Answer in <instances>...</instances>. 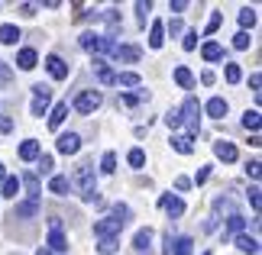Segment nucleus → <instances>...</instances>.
I'll list each match as a JSON object with an SVG mask.
<instances>
[{"instance_id": "obj_1", "label": "nucleus", "mask_w": 262, "mask_h": 255, "mask_svg": "<svg viewBox=\"0 0 262 255\" xmlns=\"http://www.w3.org/2000/svg\"><path fill=\"white\" fill-rule=\"evenodd\" d=\"M75 184H78V191H81V200H84V203L100 200L97 181H94V168H91V165H78V171H75Z\"/></svg>"}, {"instance_id": "obj_2", "label": "nucleus", "mask_w": 262, "mask_h": 255, "mask_svg": "<svg viewBox=\"0 0 262 255\" xmlns=\"http://www.w3.org/2000/svg\"><path fill=\"white\" fill-rule=\"evenodd\" d=\"M181 123H188L185 136H191V139L198 136V129H201V104H198V97L185 100V107H181Z\"/></svg>"}, {"instance_id": "obj_3", "label": "nucleus", "mask_w": 262, "mask_h": 255, "mask_svg": "<svg viewBox=\"0 0 262 255\" xmlns=\"http://www.w3.org/2000/svg\"><path fill=\"white\" fill-rule=\"evenodd\" d=\"M81 49H84V52H110V55H114V39H107V36H97V33H84L81 36Z\"/></svg>"}, {"instance_id": "obj_4", "label": "nucleus", "mask_w": 262, "mask_h": 255, "mask_svg": "<svg viewBox=\"0 0 262 255\" xmlns=\"http://www.w3.org/2000/svg\"><path fill=\"white\" fill-rule=\"evenodd\" d=\"M100 104H104V97H100L97 90H81V94H78V100H75V110L88 117V113H94Z\"/></svg>"}, {"instance_id": "obj_5", "label": "nucleus", "mask_w": 262, "mask_h": 255, "mask_svg": "<svg viewBox=\"0 0 262 255\" xmlns=\"http://www.w3.org/2000/svg\"><path fill=\"white\" fill-rule=\"evenodd\" d=\"M120 229H123V223H117L114 217H104L94 223V236L97 239H120Z\"/></svg>"}, {"instance_id": "obj_6", "label": "nucleus", "mask_w": 262, "mask_h": 255, "mask_svg": "<svg viewBox=\"0 0 262 255\" xmlns=\"http://www.w3.org/2000/svg\"><path fill=\"white\" fill-rule=\"evenodd\" d=\"M55 149L62 152V155H78V149H81V136L78 132H62L55 142Z\"/></svg>"}, {"instance_id": "obj_7", "label": "nucleus", "mask_w": 262, "mask_h": 255, "mask_svg": "<svg viewBox=\"0 0 262 255\" xmlns=\"http://www.w3.org/2000/svg\"><path fill=\"white\" fill-rule=\"evenodd\" d=\"M159 207H162L165 213H168V217H181V213H185V200H181V197H175V194H165V197L162 200H159Z\"/></svg>"}, {"instance_id": "obj_8", "label": "nucleus", "mask_w": 262, "mask_h": 255, "mask_svg": "<svg viewBox=\"0 0 262 255\" xmlns=\"http://www.w3.org/2000/svg\"><path fill=\"white\" fill-rule=\"evenodd\" d=\"M114 58H117V62H129V65H133V62L143 58V49H139V45H117Z\"/></svg>"}, {"instance_id": "obj_9", "label": "nucleus", "mask_w": 262, "mask_h": 255, "mask_svg": "<svg viewBox=\"0 0 262 255\" xmlns=\"http://www.w3.org/2000/svg\"><path fill=\"white\" fill-rule=\"evenodd\" d=\"M46 71H49L55 81H65V78H68V65H65L58 55H49V58H46Z\"/></svg>"}, {"instance_id": "obj_10", "label": "nucleus", "mask_w": 262, "mask_h": 255, "mask_svg": "<svg viewBox=\"0 0 262 255\" xmlns=\"http://www.w3.org/2000/svg\"><path fill=\"white\" fill-rule=\"evenodd\" d=\"M233 242H236V249L243 252V255H259V239L249 236V233H239Z\"/></svg>"}, {"instance_id": "obj_11", "label": "nucleus", "mask_w": 262, "mask_h": 255, "mask_svg": "<svg viewBox=\"0 0 262 255\" xmlns=\"http://www.w3.org/2000/svg\"><path fill=\"white\" fill-rule=\"evenodd\" d=\"M36 65H39L36 49H19V55H16V68H19V71H33Z\"/></svg>"}, {"instance_id": "obj_12", "label": "nucleus", "mask_w": 262, "mask_h": 255, "mask_svg": "<svg viewBox=\"0 0 262 255\" xmlns=\"http://www.w3.org/2000/svg\"><path fill=\"white\" fill-rule=\"evenodd\" d=\"M214 155L220 161H236V146H233V142H227V139H217L214 142Z\"/></svg>"}, {"instance_id": "obj_13", "label": "nucleus", "mask_w": 262, "mask_h": 255, "mask_svg": "<svg viewBox=\"0 0 262 255\" xmlns=\"http://www.w3.org/2000/svg\"><path fill=\"white\" fill-rule=\"evenodd\" d=\"M94 68H97V81H100V84H117V71L107 68L104 58H94Z\"/></svg>"}, {"instance_id": "obj_14", "label": "nucleus", "mask_w": 262, "mask_h": 255, "mask_svg": "<svg viewBox=\"0 0 262 255\" xmlns=\"http://www.w3.org/2000/svg\"><path fill=\"white\" fill-rule=\"evenodd\" d=\"M165 45V23H156L149 26V49H162Z\"/></svg>"}, {"instance_id": "obj_15", "label": "nucleus", "mask_w": 262, "mask_h": 255, "mask_svg": "<svg viewBox=\"0 0 262 255\" xmlns=\"http://www.w3.org/2000/svg\"><path fill=\"white\" fill-rule=\"evenodd\" d=\"M49 97H52V90H42V94H36V97H33V104H29V113H33V117H46V110H49Z\"/></svg>"}, {"instance_id": "obj_16", "label": "nucleus", "mask_w": 262, "mask_h": 255, "mask_svg": "<svg viewBox=\"0 0 262 255\" xmlns=\"http://www.w3.org/2000/svg\"><path fill=\"white\" fill-rule=\"evenodd\" d=\"M204 110H207V117H214V120H224L230 107H227V100H224V97H210Z\"/></svg>"}, {"instance_id": "obj_17", "label": "nucleus", "mask_w": 262, "mask_h": 255, "mask_svg": "<svg viewBox=\"0 0 262 255\" xmlns=\"http://www.w3.org/2000/svg\"><path fill=\"white\" fill-rule=\"evenodd\" d=\"M23 217H39V200H23L13 207V220H23Z\"/></svg>"}, {"instance_id": "obj_18", "label": "nucleus", "mask_w": 262, "mask_h": 255, "mask_svg": "<svg viewBox=\"0 0 262 255\" xmlns=\"http://www.w3.org/2000/svg\"><path fill=\"white\" fill-rule=\"evenodd\" d=\"M19 36H23V33H19V26H13V23H4V26H0V42H4V45H16Z\"/></svg>"}, {"instance_id": "obj_19", "label": "nucleus", "mask_w": 262, "mask_h": 255, "mask_svg": "<svg viewBox=\"0 0 262 255\" xmlns=\"http://www.w3.org/2000/svg\"><path fill=\"white\" fill-rule=\"evenodd\" d=\"M49 191L58 194V197H65V194L72 191V181H68L65 175H52V178H49Z\"/></svg>"}, {"instance_id": "obj_20", "label": "nucleus", "mask_w": 262, "mask_h": 255, "mask_svg": "<svg viewBox=\"0 0 262 255\" xmlns=\"http://www.w3.org/2000/svg\"><path fill=\"white\" fill-rule=\"evenodd\" d=\"M149 246H152V229H136V236H133V249L136 252H149Z\"/></svg>"}, {"instance_id": "obj_21", "label": "nucleus", "mask_w": 262, "mask_h": 255, "mask_svg": "<svg viewBox=\"0 0 262 255\" xmlns=\"http://www.w3.org/2000/svg\"><path fill=\"white\" fill-rule=\"evenodd\" d=\"M65 117H68V104L62 100V104H55L52 113H49V129H58V126L65 123Z\"/></svg>"}, {"instance_id": "obj_22", "label": "nucleus", "mask_w": 262, "mask_h": 255, "mask_svg": "<svg viewBox=\"0 0 262 255\" xmlns=\"http://www.w3.org/2000/svg\"><path fill=\"white\" fill-rule=\"evenodd\" d=\"M39 155H42V149H39L36 139H26L23 146H19V158H23V161H33V158H39Z\"/></svg>"}, {"instance_id": "obj_23", "label": "nucleus", "mask_w": 262, "mask_h": 255, "mask_svg": "<svg viewBox=\"0 0 262 255\" xmlns=\"http://www.w3.org/2000/svg\"><path fill=\"white\" fill-rule=\"evenodd\" d=\"M49 252H68V239L62 236V229H52L49 233Z\"/></svg>"}, {"instance_id": "obj_24", "label": "nucleus", "mask_w": 262, "mask_h": 255, "mask_svg": "<svg viewBox=\"0 0 262 255\" xmlns=\"http://www.w3.org/2000/svg\"><path fill=\"white\" fill-rule=\"evenodd\" d=\"M201 55H204V62H217V58H224V45L220 42H204L201 45Z\"/></svg>"}, {"instance_id": "obj_25", "label": "nucleus", "mask_w": 262, "mask_h": 255, "mask_svg": "<svg viewBox=\"0 0 262 255\" xmlns=\"http://www.w3.org/2000/svg\"><path fill=\"white\" fill-rule=\"evenodd\" d=\"M19 184H26V191H29V200H39V194H42V188H39V178L33 175V171L19 178Z\"/></svg>"}, {"instance_id": "obj_26", "label": "nucleus", "mask_w": 262, "mask_h": 255, "mask_svg": "<svg viewBox=\"0 0 262 255\" xmlns=\"http://www.w3.org/2000/svg\"><path fill=\"white\" fill-rule=\"evenodd\" d=\"M172 149L181 152V155H191V152H194V139L191 136H172Z\"/></svg>"}, {"instance_id": "obj_27", "label": "nucleus", "mask_w": 262, "mask_h": 255, "mask_svg": "<svg viewBox=\"0 0 262 255\" xmlns=\"http://www.w3.org/2000/svg\"><path fill=\"white\" fill-rule=\"evenodd\" d=\"M191 246H194L191 236H178V239H172V252L168 255H191Z\"/></svg>"}, {"instance_id": "obj_28", "label": "nucleus", "mask_w": 262, "mask_h": 255, "mask_svg": "<svg viewBox=\"0 0 262 255\" xmlns=\"http://www.w3.org/2000/svg\"><path fill=\"white\" fill-rule=\"evenodd\" d=\"M227 233H233V236L246 233V220L239 217V213H230V217H227Z\"/></svg>"}, {"instance_id": "obj_29", "label": "nucleus", "mask_w": 262, "mask_h": 255, "mask_svg": "<svg viewBox=\"0 0 262 255\" xmlns=\"http://www.w3.org/2000/svg\"><path fill=\"white\" fill-rule=\"evenodd\" d=\"M104 19H107V39H114L120 33V13H117V10H107Z\"/></svg>"}, {"instance_id": "obj_30", "label": "nucleus", "mask_w": 262, "mask_h": 255, "mask_svg": "<svg viewBox=\"0 0 262 255\" xmlns=\"http://www.w3.org/2000/svg\"><path fill=\"white\" fill-rule=\"evenodd\" d=\"M0 194H4V197H16V194H19V178L7 175V178H4V184H0Z\"/></svg>"}, {"instance_id": "obj_31", "label": "nucleus", "mask_w": 262, "mask_h": 255, "mask_svg": "<svg viewBox=\"0 0 262 255\" xmlns=\"http://www.w3.org/2000/svg\"><path fill=\"white\" fill-rule=\"evenodd\" d=\"M239 26H243V33L256 26V10L253 7H243V10H239Z\"/></svg>"}, {"instance_id": "obj_32", "label": "nucleus", "mask_w": 262, "mask_h": 255, "mask_svg": "<svg viewBox=\"0 0 262 255\" xmlns=\"http://www.w3.org/2000/svg\"><path fill=\"white\" fill-rule=\"evenodd\" d=\"M149 13H152V4H149V0H136V19H139V26H146Z\"/></svg>"}, {"instance_id": "obj_33", "label": "nucleus", "mask_w": 262, "mask_h": 255, "mask_svg": "<svg viewBox=\"0 0 262 255\" xmlns=\"http://www.w3.org/2000/svg\"><path fill=\"white\" fill-rule=\"evenodd\" d=\"M175 84L178 87H191L194 84V75H191L188 68H175Z\"/></svg>"}, {"instance_id": "obj_34", "label": "nucleus", "mask_w": 262, "mask_h": 255, "mask_svg": "<svg viewBox=\"0 0 262 255\" xmlns=\"http://www.w3.org/2000/svg\"><path fill=\"white\" fill-rule=\"evenodd\" d=\"M117 84L120 87H139V75L136 71H123V75H117Z\"/></svg>"}, {"instance_id": "obj_35", "label": "nucleus", "mask_w": 262, "mask_h": 255, "mask_svg": "<svg viewBox=\"0 0 262 255\" xmlns=\"http://www.w3.org/2000/svg\"><path fill=\"white\" fill-rule=\"evenodd\" d=\"M52 168H55L52 155H39V168L33 171V175H36V178H39V175H52Z\"/></svg>"}, {"instance_id": "obj_36", "label": "nucleus", "mask_w": 262, "mask_h": 255, "mask_svg": "<svg viewBox=\"0 0 262 255\" xmlns=\"http://www.w3.org/2000/svg\"><path fill=\"white\" fill-rule=\"evenodd\" d=\"M120 249V239H97V252L100 255H114Z\"/></svg>"}, {"instance_id": "obj_37", "label": "nucleus", "mask_w": 262, "mask_h": 255, "mask_svg": "<svg viewBox=\"0 0 262 255\" xmlns=\"http://www.w3.org/2000/svg\"><path fill=\"white\" fill-rule=\"evenodd\" d=\"M100 171H104V175H114L117 171V152H107V155L100 158Z\"/></svg>"}, {"instance_id": "obj_38", "label": "nucleus", "mask_w": 262, "mask_h": 255, "mask_svg": "<svg viewBox=\"0 0 262 255\" xmlns=\"http://www.w3.org/2000/svg\"><path fill=\"white\" fill-rule=\"evenodd\" d=\"M126 161H129L133 168H143V165H146V152H143V149H129Z\"/></svg>"}, {"instance_id": "obj_39", "label": "nucleus", "mask_w": 262, "mask_h": 255, "mask_svg": "<svg viewBox=\"0 0 262 255\" xmlns=\"http://www.w3.org/2000/svg\"><path fill=\"white\" fill-rule=\"evenodd\" d=\"M243 126L259 132V110H246V113H243Z\"/></svg>"}, {"instance_id": "obj_40", "label": "nucleus", "mask_w": 262, "mask_h": 255, "mask_svg": "<svg viewBox=\"0 0 262 255\" xmlns=\"http://www.w3.org/2000/svg\"><path fill=\"white\" fill-rule=\"evenodd\" d=\"M110 217L126 226V220H129V207H126V203H114V213H110Z\"/></svg>"}, {"instance_id": "obj_41", "label": "nucleus", "mask_w": 262, "mask_h": 255, "mask_svg": "<svg viewBox=\"0 0 262 255\" xmlns=\"http://www.w3.org/2000/svg\"><path fill=\"white\" fill-rule=\"evenodd\" d=\"M181 49H185V52H194V49H198V29H188V33H185Z\"/></svg>"}, {"instance_id": "obj_42", "label": "nucleus", "mask_w": 262, "mask_h": 255, "mask_svg": "<svg viewBox=\"0 0 262 255\" xmlns=\"http://www.w3.org/2000/svg\"><path fill=\"white\" fill-rule=\"evenodd\" d=\"M224 75H227V81H230V84H236V81L243 78V71H239V65H236V62H230V65H227V71H224Z\"/></svg>"}, {"instance_id": "obj_43", "label": "nucleus", "mask_w": 262, "mask_h": 255, "mask_svg": "<svg viewBox=\"0 0 262 255\" xmlns=\"http://www.w3.org/2000/svg\"><path fill=\"white\" fill-rule=\"evenodd\" d=\"M165 123H168V129H178L181 126V110H168V113H165Z\"/></svg>"}, {"instance_id": "obj_44", "label": "nucleus", "mask_w": 262, "mask_h": 255, "mask_svg": "<svg viewBox=\"0 0 262 255\" xmlns=\"http://www.w3.org/2000/svg\"><path fill=\"white\" fill-rule=\"evenodd\" d=\"M249 42H253V39H249V33H236V36H233V49H239V52H243V49H249Z\"/></svg>"}, {"instance_id": "obj_45", "label": "nucleus", "mask_w": 262, "mask_h": 255, "mask_svg": "<svg viewBox=\"0 0 262 255\" xmlns=\"http://www.w3.org/2000/svg\"><path fill=\"white\" fill-rule=\"evenodd\" d=\"M207 178H210V165H201V168H198V175H194V181H191V184H204Z\"/></svg>"}, {"instance_id": "obj_46", "label": "nucleus", "mask_w": 262, "mask_h": 255, "mask_svg": "<svg viewBox=\"0 0 262 255\" xmlns=\"http://www.w3.org/2000/svg\"><path fill=\"white\" fill-rule=\"evenodd\" d=\"M220 19H224V16H220V13H214V16L207 19V29H204L207 36H210V33H217V29H220Z\"/></svg>"}, {"instance_id": "obj_47", "label": "nucleus", "mask_w": 262, "mask_h": 255, "mask_svg": "<svg viewBox=\"0 0 262 255\" xmlns=\"http://www.w3.org/2000/svg\"><path fill=\"white\" fill-rule=\"evenodd\" d=\"M249 203H253V210L259 213V203H262V197H259V188H256V184L249 188Z\"/></svg>"}, {"instance_id": "obj_48", "label": "nucleus", "mask_w": 262, "mask_h": 255, "mask_svg": "<svg viewBox=\"0 0 262 255\" xmlns=\"http://www.w3.org/2000/svg\"><path fill=\"white\" fill-rule=\"evenodd\" d=\"M259 168H262V165H259V158H253V161H249V165H246V175L256 181V178H259Z\"/></svg>"}, {"instance_id": "obj_49", "label": "nucleus", "mask_w": 262, "mask_h": 255, "mask_svg": "<svg viewBox=\"0 0 262 255\" xmlns=\"http://www.w3.org/2000/svg\"><path fill=\"white\" fill-rule=\"evenodd\" d=\"M91 13V4H75V19H84Z\"/></svg>"}, {"instance_id": "obj_50", "label": "nucleus", "mask_w": 262, "mask_h": 255, "mask_svg": "<svg viewBox=\"0 0 262 255\" xmlns=\"http://www.w3.org/2000/svg\"><path fill=\"white\" fill-rule=\"evenodd\" d=\"M165 29H168L172 36H178V33H181V19H178V16H175V19H168V26H165Z\"/></svg>"}, {"instance_id": "obj_51", "label": "nucleus", "mask_w": 262, "mask_h": 255, "mask_svg": "<svg viewBox=\"0 0 262 255\" xmlns=\"http://www.w3.org/2000/svg\"><path fill=\"white\" fill-rule=\"evenodd\" d=\"M10 78H13V71H10V68H7L4 62H0V84H7Z\"/></svg>"}, {"instance_id": "obj_52", "label": "nucleus", "mask_w": 262, "mask_h": 255, "mask_svg": "<svg viewBox=\"0 0 262 255\" xmlns=\"http://www.w3.org/2000/svg\"><path fill=\"white\" fill-rule=\"evenodd\" d=\"M249 87H253V94H256V100H259V87H262V78H259V75H253V78H249Z\"/></svg>"}, {"instance_id": "obj_53", "label": "nucleus", "mask_w": 262, "mask_h": 255, "mask_svg": "<svg viewBox=\"0 0 262 255\" xmlns=\"http://www.w3.org/2000/svg\"><path fill=\"white\" fill-rule=\"evenodd\" d=\"M19 13H23V16H36V4H19Z\"/></svg>"}, {"instance_id": "obj_54", "label": "nucleus", "mask_w": 262, "mask_h": 255, "mask_svg": "<svg viewBox=\"0 0 262 255\" xmlns=\"http://www.w3.org/2000/svg\"><path fill=\"white\" fill-rule=\"evenodd\" d=\"M168 7H172V13H181V10H188V0H172Z\"/></svg>"}, {"instance_id": "obj_55", "label": "nucleus", "mask_w": 262, "mask_h": 255, "mask_svg": "<svg viewBox=\"0 0 262 255\" xmlns=\"http://www.w3.org/2000/svg\"><path fill=\"white\" fill-rule=\"evenodd\" d=\"M175 188L178 191H188L191 188V178H175Z\"/></svg>"}, {"instance_id": "obj_56", "label": "nucleus", "mask_w": 262, "mask_h": 255, "mask_svg": "<svg viewBox=\"0 0 262 255\" xmlns=\"http://www.w3.org/2000/svg\"><path fill=\"white\" fill-rule=\"evenodd\" d=\"M10 129H13V120L4 117V120H0V132H10Z\"/></svg>"}, {"instance_id": "obj_57", "label": "nucleus", "mask_w": 262, "mask_h": 255, "mask_svg": "<svg viewBox=\"0 0 262 255\" xmlns=\"http://www.w3.org/2000/svg\"><path fill=\"white\" fill-rule=\"evenodd\" d=\"M4 178H7V165L0 161V184H4Z\"/></svg>"}, {"instance_id": "obj_58", "label": "nucleus", "mask_w": 262, "mask_h": 255, "mask_svg": "<svg viewBox=\"0 0 262 255\" xmlns=\"http://www.w3.org/2000/svg\"><path fill=\"white\" fill-rule=\"evenodd\" d=\"M36 255H52V252H49V249H46V246H42V249H39V252H36Z\"/></svg>"}]
</instances>
